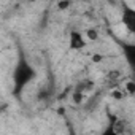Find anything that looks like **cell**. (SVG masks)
Masks as SVG:
<instances>
[{
	"instance_id": "6da1fadb",
	"label": "cell",
	"mask_w": 135,
	"mask_h": 135,
	"mask_svg": "<svg viewBox=\"0 0 135 135\" xmlns=\"http://www.w3.org/2000/svg\"><path fill=\"white\" fill-rule=\"evenodd\" d=\"M37 72L33 69V65L29 62L26 52L22 48L18 51V62L15 65V72H13V95L19 97L24 89L35 80Z\"/></svg>"
},
{
	"instance_id": "7a4b0ae2",
	"label": "cell",
	"mask_w": 135,
	"mask_h": 135,
	"mask_svg": "<svg viewBox=\"0 0 135 135\" xmlns=\"http://www.w3.org/2000/svg\"><path fill=\"white\" fill-rule=\"evenodd\" d=\"M122 24L129 33H135V10L126 2H122Z\"/></svg>"
},
{
	"instance_id": "3957f363",
	"label": "cell",
	"mask_w": 135,
	"mask_h": 135,
	"mask_svg": "<svg viewBox=\"0 0 135 135\" xmlns=\"http://www.w3.org/2000/svg\"><path fill=\"white\" fill-rule=\"evenodd\" d=\"M69 46H70V49H73V51L83 49V48L86 46V41H84L83 33L78 32V30H72L70 35H69Z\"/></svg>"
},
{
	"instance_id": "277c9868",
	"label": "cell",
	"mask_w": 135,
	"mask_h": 135,
	"mask_svg": "<svg viewBox=\"0 0 135 135\" xmlns=\"http://www.w3.org/2000/svg\"><path fill=\"white\" fill-rule=\"evenodd\" d=\"M84 99H86V94H84L83 91L73 89V92H72V100H73V103H76V105H81V103L84 102Z\"/></svg>"
},
{
	"instance_id": "5b68a950",
	"label": "cell",
	"mask_w": 135,
	"mask_h": 135,
	"mask_svg": "<svg viewBox=\"0 0 135 135\" xmlns=\"http://www.w3.org/2000/svg\"><path fill=\"white\" fill-rule=\"evenodd\" d=\"M92 88H94V81H92V80H84V81H81L75 89L83 91V92L86 94V91H89V89H92Z\"/></svg>"
},
{
	"instance_id": "8992f818",
	"label": "cell",
	"mask_w": 135,
	"mask_h": 135,
	"mask_svg": "<svg viewBox=\"0 0 135 135\" xmlns=\"http://www.w3.org/2000/svg\"><path fill=\"white\" fill-rule=\"evenodd\" d=\"M124 88H126V94H127V95H133V94H135V83H133L132 80H129V81L124 84Z\"/></svg>"
},
{
	"instance_id": "52a82bcc",
	"label": "cell",
	"mask_w": 135,
	"mask_h": 135,
	"mask_svg": "<svg viewBox=\"0 0 135 135\" xmlns=\"http://www.w3.org/2000/svg\"><path fill=\"white\" fill-rule=\"evenodd\" d=\"M70 3H72V0H57V8L60 11H65L70 8Z\"/></svg>"
},
{
	"instance_id": "ba28073f",
	"label": "cell",
	"mask_w": 135,
	"mask_h": 135,
	"mask_svg": "<svg viewBox=\"0 0 135 135\" xmlns=\"http://www.w3.org/2000/svg\"><path fill=\"white\" fill-rule=\"evenodd\" d=\"M86 37L94 41V40L99 38V30H97V29H88V30H86Z\"/></svg>"
},
{
	"instance_id": "9c48e42d",
	"label": "cell",
	"mask_w": 135,
	"mask_h": 135,
	"mask_svg": "<svg viewBox=\"0 0 135 135\" xmlns=\"http://www.w3.org/2000/svg\"><path fill=\"white\" fill-rule=\"evenodd\" d=\"M111 95H113V99H114V100H121V99H124L126 91H113V92H111Z\"/></svg>"
},
{
	"instance_id": "30bf717a",
	"label": "cell",
	"mask_w": 135,
	"mask_h": 135,
	"mask_svg": "<svg viewBox=\"0 0 135 135\" xmlns=\"http://www.w3.org/2000/svg\"><path fill=\"white\" fill-rule=\"evenodd\" d=\"M102 59H103L102 54H94V56H92V60H94V62H102Z\"/></svg>"
},
{
	"instance_id": "8fae6325",
	"label": "cell",
	"mask_w": 135,
	"mask_h": 135,
	"mask_svg": "<svg viewBox=\"0 0 135 135\" xmlns=\"http://www.w3.org/2000/svg\"><path fill=\"white\" fill-rule=\"evenodd\" d=\"M76 2H81V0H76Z\"/></svg>"
}]
</instances>
